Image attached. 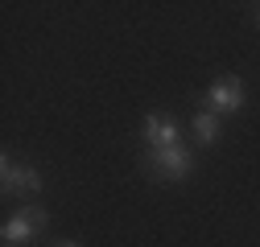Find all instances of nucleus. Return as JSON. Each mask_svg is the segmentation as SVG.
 <instances>
[{"label": "nucleus", "mask_w": 260, "mask_h": 247, "mask_svg": "<svg viewBox=\"0 0 260 247\" xmlns=\"http://www.w3.org/2000/svg\"><path fill=\"white\" fill-rule=\"evenodd\" d=\"M149 169H153L157 177L178 181V177H190V173H194V157H190V148H182V144L149 148Z\"/></svg>", "instance_id": "nucleus-1"}, {"label": "nucleus", "mask_w": 260, "mask_h": 247, "mask_svg": "<svg viewBox=\"0 0 260 247\" xmlns=\"http://www.w3.org/2000/svg\"><path fill=\"white\" fill-rule=\"evenodd\" d=\"M240 107H244V83H240L236 74L215 78L211 91H207V111H215V115H232V111H240Z\"/></svg>", "instance_id": "nucleus-2"}, {"label": "nucleus", "mask_w": 260, "mask_h": 247, "mask_svg": "<svg viewBox=\"0 0 260 247\" xmlns=\"http://www.w3.org/2000/svg\"><path fill=\"white\" fill-rule=\"evenodd\" d=\"M46 231V210L42 206H21V214H13V219L5 223V243L17 247V243H29L34 235Z\"/></svg>", "instance_id": "nucleus-3"}, {"label": "nucleus", "mask_w": 260, "mask_h": 247, "mask_svg": "<svg viewBox=\"0 0 260 247\" xmlns=\"http://www.w3.org/2000/svg\"><path fill=\"white\" fill-rule=\"evenodd\" d=\"M0 177H5V194H13V190H21V194H38V190H42L38 169H34V165H13L9 157L0 161Z\"/></svg>", "instance_id": "nucleus-4"}, {"label": "nucleus", "mask_w": 260, "mask_h": 247, "mask_svg": "<svg viewBox=\"0 0 260 247\" xmlns=\"http://www.w3.org/2000/svg\"><path fill=\"white\" fill-rule=\"evenodd\" d=\"M145 140H149V148H170L182 140V128L170 115H145Z\"/></svg>", "instance_id": "nucleus-5"}, {"label": "nucleus", "mask_w": 260, "mask_h": 247, "mask_svg": "<svg viewBox=\"0 0 260 247\" xmlns=\"http://www.w3.org/2000/svg\"><path fill=\"white\" fill-rule=\"evenodd\" d=\"M194 136H199V144H215V136H219V115H215V111H199V115H194Z\"/></svg>", "instance_id": "nucleus-6"}, {"label": "nucleus", "mask_w": 260, "mask_h": 247, "mask_svg": "<svg viewBox=\"0 0 260 247\" xmlns=\"http://www.w3.org/2000/svg\"><path fill=\"white\" fill-rule=\"evenodd\" d=\"M58 247H79V243H58Z\"/></svg>", "instance_id": "nucleus-7"}]
</instances>
